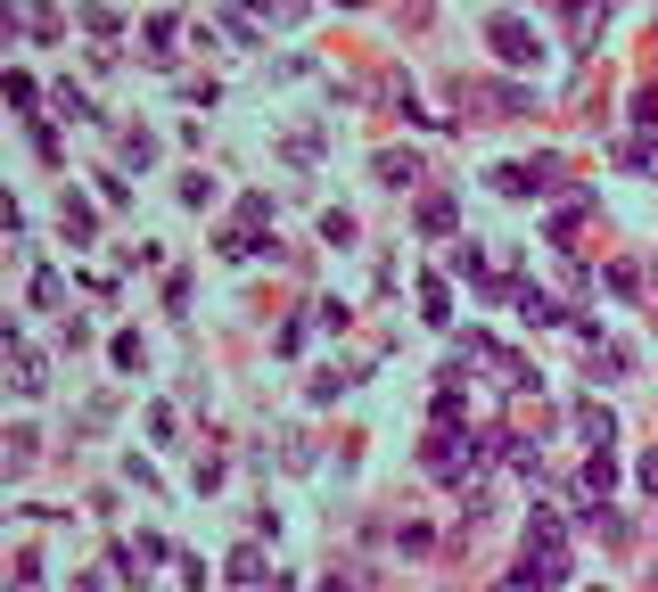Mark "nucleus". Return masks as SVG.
Listing matches in <instances>:
<instances>
[{
  "label": "nucleus",
  "instance_id": "nucleus-1",
  "mask_svg": "<svg viewBox=\"0 0 658 592\" xmlns=\"http://www.w3.org/2000/svg\"><path fill=\"white\" fill-rule=\"evenodd\" d=\"M560 584H568V526L551 511H536L527 519V552H519L511 592H560Z\"/></svg>",
  "mask_w": 658,
  "mask_h": 592
},
{
  "label": "nucleus",
  "instance_id": "nucleus-2",
  "mask_svg": "<svg viewBox=\"0 0 658 592\" xmlns=\"http://www.w3.org/2000/svg\"><path fill=\"white\" fill-rule=\"evenodd\" d=\"M551 174H560V157H536V165H502V189H511V198H536V189H551Z\"/></svg>",
  "mask_w": 658,
  "mask_h": 592
},
{
  "label": "nucleus",
  "instance_id": "nucleus-3",
  "mask_svg": "<svg viewBox=\"0 0 658 592\" xmlns=\"http://www.w3.org/2000/svg\"><path fill=\"white\" fill-rule=\"evenodd\" d=\"M494 50H502V58H511V67H527V58H536V50H543V41H536V33H527V26H519V17H494Z\"/></svg>",
  "mask_w": 658,
  "mask_h": 592
},
{
  "label": "nucleus",
  "instance_id": "nucleus-4",
  "mask_svg": "<svg viewBox=\"0 0 658 592\" xmlns=\"http://www.w3.org/2000/svg\"><path fill=\"white\" fill-rule=\"evenodd\" d=\"M9 378H17V395H41V387H50V371H41V354H33V346H17V354H9Z\"/></svg>",
  "mask_w": 658,
  "mask_h": 592
},
{
  "label": "nucleus",
  "instance_id": "nucleus-5",
  "mask_svg": "<svg viewBox=\"0 0 658 592\" xmlns=\"http://www.w3.org/2000/svg\"><path fill=\"white\" fill-rule=\"evenodd\" d=\"M511 305H519V322H536V329H551V322H560V305H551L543 288H519Z\"/></svg>",
  "mask_w": 658,
  "mask_h": 592
},
{
  "label": "nucleus",
  "instance_id": "nucleus-6",
  "mask_svg": "<svg viewBox=\"0 0 658 592\" xmlns=\"http://www.w3.org/2000/svg\"><path fill=\"white\" fill-rule=\"evenodd\" d=\"M609 485H618V461H609V453H592V470H585V494H592V502H609Z\"/></svg>",
  "mask_w": 658,
  "mask_h": 592
},
{
  "label": "nucleus",
  "instance_id": "nucleus-7",
  "mask_svg": "<svg viewBox=\"0 0 658 592\" xmlns=\"http://www.w3.org/2000/svg\"><path fill=\"white\" fill-rule=\"evenodd\" d=\"M58 223H67V230H75V239H91V206H82V198H75V189H67V198H58Z\"/></svg>",
  "mask_w": 658,
  "mask_h": 592
},
{
  "label": "nucleus",
  "instance_id": "nucleus-8",
  "mask_svg": "<svg viewBox=\"0 0 658 592\" xmlns=\"http://www.w3.org/2000/svg\"><path fill=\"white\" fill-rule=\"evenodd\" d=\"M420 230H429V239H444V230H453V198H429V206H420Z\"/></svg>",
  "mask_w": 658,
  "mask_h": 592
},
{
  "label": "nucleus",
  "instance_id": "nucleus-9",
  "mask_svg": "<svg viewBox=\"0 0 658 592\" xmlns=\"http://www.w3.org/2000/svg\"><path fill=\"white\" fill-rule=\"evenodd\" d=\"M148 58H157V67L174 58V17H148Z\"/></svg>",
  "mask_w": 658,
  "mask_h": 592
},
{
  "label": "nucleus",
  "instance_id": "nucleus-10",
  "mask_svg": "<svg viewBox=\"0 0 658 592\" xmlns=\"http://www.w3.org/2000/svg\"><path fill=\"white\" fill-rule=\"evenodd\" d=\"M485 99H494V116H527V91H519V82H494Z\"/></svg>",
  "mask_w": 658,
  "mask_h": 592
},
{
  "label": "nucleus",
  "instance_id": "nucleus-11",
  "mask_svg": "<svg viewBox=\"0 0 658 592\" xmlns=\"http://www.w3.org/2000/svg\"><path fill=\"white\" fill-rule=\"evenodd\" d=\"M412 174H420V157H395V148H387V157H379V181H395V189H403Z\"/></svg>",
  "mask_w": 658,
  "mask_h": 592
},
{
  "label": "nucleus",
  "instance_id": "nucleus-12",
  "mask_svg": "<svg viewBox=\"0 0 658 592\" xmlns=\"http://www.w3.org/2000/svg\"><path fill=\"white\" fill-rule=\"evenodd\" d=\"M420 313H429V322H453V305H444V280H420Z\"/></svg>",
  "mask_w": 658,
  "mask_h": 592
}]
</instances>
